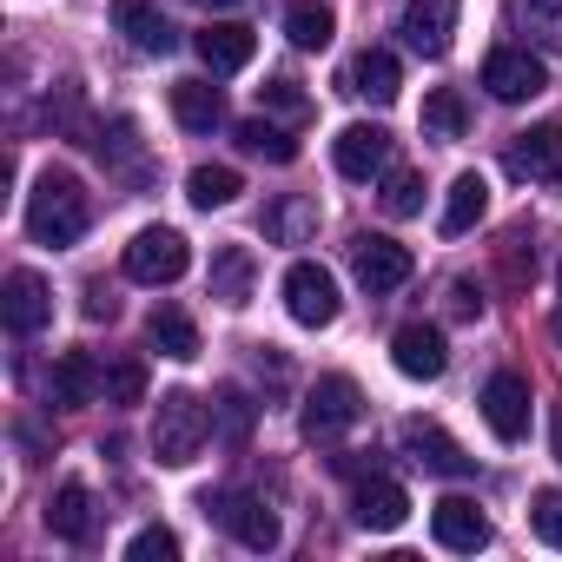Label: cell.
I'll use <instances>...</instances> for the list:
<instances>
[{
	"instance_id": "1",
	"label": "cell",
	"mask_w": 562,
	"mask_h": 562,
	"mask_svg": "<svg viewBox=\"0 0 562 562\" xmlns=\"http://www.w3.org/2000/svg\"><path fill=\"white\" fill-rule=\"evenodd\" d=\"M87 218H93L87 186H80L67 166H47V172L34 179V192H27V232H34V245L67 251V245H80Z\"/></svg>"
},
{
	"instance_id": "2",
	"label": "cell",
	"mask_w": 562,
	"mask_h": 562,
	"mask_svg": "<svg viewBox=\"0 0 562 562\" xmlns=\"http://www.w3.org/2000/svg\"><path fill=\"white\" fill-rule=\"evenodd\" d=\"M212 437V411L192 397V391H166L159 397V417H153V457L166 470H186Z\"/></svg>"
},
{
	"instance_id": "3",
	"label": "cell",
	"mask_w": 562,
	"mask_h": 562,
	"mask_svg": "<svg viewBox=\"0 0 562 562\" xmlns=\"http://www.w3.org/2000/svg\"><path fill=\"white\" fill-rule=\"evenodd\" d=\"M358 417H364V391H358V378L331 371V378L312 384V397H305V411H299V430H305L312 443H331V437H345Z\"/></svg>"
},
{
	"instance_id": "4",
	"label": "cell",
	"mask_w": 562,
	"mask_h": 562,
	"mask_svg": "<svg viewBox=\"0 0 562 562\" xmlns=\"http://www.w3.org/2000/svg\"><path fill=\"white\" fill-rule=\"evenodd\" d=\"M192 251L172 225H146L133 245H126V278H139V285H172V278H186Z\"/></svg>"
},
{
	"instance_id": "5",
	"label": "cell",
	"mask_w": 562,
	"mask_h": 562,
	"mask_svg": "<svg viewBox=\"0 0 562 562\" xmlns=\"http://www.w3.org/2000/svg\"><path fill=\"white\" fill-rule=\"evenodd\" d=\"M285 312H292L305 331H325V325L338 318V278H331L325 265L299 258V265L285 271Z\"/></svg>"
},
{
	"instance_id": "6",
	"label": "cell",
	"mask_w": 562,
	"mask_h": 562,
	"mask_svg": "<svg viewBox=\"0 0 562 562\" xmlns=\"http://www.w3.org/2000/svg\"><path fill=\"white\" fill-rule=\"evenodd\" d=\"M351 271H358V285L371 299H384V292H397L411 278V251L397 238H384V232H358L351 238Z\"/></svg>"
},
{
	"instance_id": "7",
	"label": "cell",
	"mask_w": 562,
	"mask_h": 562,
	"mask_svg": "<svg viewBox=\"0 0 562 562\" xmlns=\"http://www.w3.org/2000/svg\"><path fill=\"white\" fill-rule=\"evenodd\" d=\"M205 516H212L232 542H245V549H278V516H271L258 496L218 490V496H205Z\"/></svg>"
},
{
	"instance_id": "8",
	"label": "cell",
	"mask_w": 562,
	"mask_h": 562,
	"mask_svg": "<svg viewBox=\"0 0 562 562\" xmlns=\"http://www.w3.org/2000/svg\"><path fill=\"white\" fill-rule=\"evenodd\" d=\"M483 87H490V100L516 106V100H536V93L549 87V67H542L529 47H496V54L483 60Z\"/></svg>"
},
{
	"instance_id": "9",
	"label": "cell",
	"mask_w": 562,
	"mask_h": 562,
	"mask_svg": "<svg viewBox=\"0 0 562 562\" xmlns=\"http://www.w3.org/2000/svg\"><path fill=\"white\" fill-rule=\"evenodd\" d=\"M503 166H509V179L555 186V179H562V126H555V120H542V126L516 133V139H509V153H503Z\"/></svg>"
},
{
	"instance_id": "10",
	"label": "cell",
	"mask_w": 562,
	"mask_h": 562,
	"mask_svg": "<svg viewBox=\"0 0 562 562\" xmlns=\"http://www.w3.org/2000/svg\"><path fill=\"white\" fill-rule=\"evenodd\" d=\"M397 34H404L424 60H443L450 41H457V0H404Z\"/></svg>"
},
{
	"instance_id": "11",
	"label": "cell",
	"mask_w": 562,
	"mask_h": 562,
	"mask_svg": "<svg viewBox=\"0 0 562 562\" xmlns=\"http://www.w3.org/2000/svg\"><path fill=\"white\" fill-rule=\"evenodd\" d=\"M483 424H490L503 443H522V437H529V378L496 371V378L483 384Z\"/></svg>"
},
{
	"instance_id": "12",
	"label": "cell",
	"mask_w": 562,
	"mask_h": 562,
	"mask_svg": "<svg viewBox=\"0 0 562 562\" xmlns=\"http://www.w3.org/2000/svg\"><path fill=\"white\" fill-rule=\"evenodd\" d=\"M404 450H411V463L430 470V476H470V470H476V457H463V443H457L443 424H424V417L404 424Z\"/></svg>"
},
{
	"instance_id": "13",
	"label": "cell",
	"mask_w": 562,
	"mask_h": 562,
	"mask_svg": "<svg viewBox=\"0 0 562 562\" xmlns=\"http://www.w3.org/2000/svg\"><path fill=\"white\" fill-rule=\"evenodd\" d=\"M0 318H8V331H14V338L47 331V318H54V292H47V278H41V271H14V278H8V299H0Z\"/></svg>"
},
{
	"instance_id": "14",
	"label": "cell",
	"mask_w": 562,
	"mask_h": 562,
	"mask_svg": "<svg viewBox=\"0 0 562 562\" xmlns=\"http://www.w3.org/2000/svg\"><path fill=\"white\" fill-rule=\"evenodd\" d=\"M331 159H338L345 179H378V172L391 166V133L358 120V126H345V133L331 139Z\"/></svg>"
},
{
	"instance_id": "15",
	"label": "cell",
	"mask_w": 562,
	"mask_h": 562,
	"mask_svg": "<svg viewBox=\"0 0 562 562\" xmlns=\"http://www.w3.org/2000/svg\"><path fill=\"white\" fill-rule=\"evenodd\" d=\"M391 364H397L404 378L430 384V378H443V364H450V345H443V331H437V325H404V331L391 338Z\"/></svg>"
},
{
	"instance_id": "16",
	"label": "cell",
	"mask_w": 562,
	"mask_h": 562,
	"mask_svg": "<svg viewBox=\"0 0 562 562\" xmlns=\"http://www.w3.org/2000/svg\"><path fill=\"white\" fill-rule=\"evenodd\" d=\"M430 536H437L443 549H457V555H476V549L490 542V516H483L470 496H443V503L430 509Z\"/></svg>"
},
{
	"instance_id": "17",
	"label": "cell",
	"mask_w": 562,
	"mask_h": 562,
	"mask_svg": "<svg viewBox=\"0 0 562 562\" xmlns=\"http://www.w3.org/2000/svg\"><path fill=\"white\" fill-rule=\"evenodd\" d=\"M113 27H120L139 54H172V47H179L172 21L153 8V0H113Z\"/></svg>"
},
{
	"instance_id": "18",
	"label": "cell",
	"mask_w": 562,
	"mask_h": 562,
	"mask_svg": "<svg viewBox=\"0 0 562 562\" xmlns=\"http://www.w3.org/2000/svg\"><path fill=\"white\" fill-rule=\"evenodd\" d=\"M192 47H199V60H205L212 74H238V67L258 54V34H251L245 21H212Z\"/></svg>"
},
{
	"instance_id": "19",
	"label": "cell",
	"mask_w": 562,
	"mask_h": 562,
	"mask_svg": "<svg viewBox=\"0 0 562 562\" xmlns=\"http://www.w3.org/2000/svg\"><path fill=\"white\" fill-rule=\"evenodd\" d=\"M100 378H106V371H100L87 351H60V358H54V378H47V397H54L60 411H80V404L100 397Z\"/></svg>"
},
{
	"instance_id": "20",
	"label": "cell",
	"mask_w": 562,
	"mask_h": 562,
	"mask_svg": "<svg viewBox=\"0 0 562 562\" xmlns=\"http://www.w3.org/2000/svg\"><path fill=\"white\" fill-rule=\"evenodd\" d=\"M251 278H258V258L245 251V245H225V251H212V299L225 305V312H238V305H251Z\"/></svg>"
},
{
	"instance_id": "21",
	"label": "cell",
	"mask_w": 562,
	"mask_h": 562,
	"mask_svg": "<svg viewBox=\"0 0 562 562\" xmlns=\"http://www.w3.org/2000/svg\"><path fill=\"white\" fill-rule=\"evenodd\" d=\"M397 87H404V67H397V54H384V47H364V54L351 60V93H358V100H371V106H391V100H397Z\"/></svg>"
},
{
	"instance_id": "22",
	"label": "cell",
	"mask_w": 562,
	"mask_h": 562,
	"mask_svg": "<svg viewBox=\"0 0 562 562\" xmlns=\"http://www.w3.org/2000/svg\"><path fill=\"white\" fill-rule=\"evenodd\" d=\"M490 212V179L483 172H457L450 179V199H443V238H463V232H476V218Z\"/></svg>"
},
{
	"instance_id": "23",
	"label": "cell",
	"mask_w": 562,
	"mask_h": 562,
	"mask_svg": "<svg viewBox=\"0 0 562 562\" xmlns=\"http://www.w3.org/2000/svg\"><path fill=\"white\" fill-rule=\"evenodd\" d=\"M351 509H358L364 529H397V522L411 516V496H404V483H391V476H364L358 496H351Z\"/></svg>"
},
{
	"instance_id": "24",
	"label": "cell",
	"mask_w": 562,
	"mask_h": 562,
	"mask_svg": "<svg viewBox=\"0 0 562 562\" xmlns=\"http://www.w3.org/2000/svg\"><path fill=\"white\" fill-rule=\"evenodd\" d=\"M509 27L529 41V47H542V54H562V0H509Z\"/></svg>"
},
{
	"instance_id": "25",
	"label": "cell",
	"mask_w": 562,
	"mask_h": 562,
	"mask_svg": "<svg viewBox=\"0 0 562 562\" xmlns=\"http://www.w3.org/2000/svg\"><path fill=\"white\" fill-rule=\"evenodd\" d=\"M172 120L186 133H212V126H225V93L212 80H179L172 87Z\"/></svg>"
},
{
	"instance_id": "26",
	"label": "cell",
	"mask_w": 562,
	"mask_h": 562,
	"mask_svg": "<svg viewBox=\"0 0 562 562\" xmlns=\"http://www.w3.org/2000/svg\"><path fill=\"white\" fill-rule=\"evenodd\" d=\"M146 338H153V351L172 358V364H192V358H199V325H192L179 305H159V312L146 318Z\"/></svg>"
},
{
	"instance_id": "27",
	"label": "cell",
	"mask_w": 562,
	"mask_h": 562,
	"mask_svg": "<svg viewBox=\"0 0 562 562\" xmlns=\"http://www.w3.org/2000/svg\"><path fill=\"white\" fill-rule=\"evenodd\" d=\"M47 529H54L60 542H87V529H93V496H87V483H60V496L47 503Z\"/></svg>"
},
{
	"instance_id": "28",
	"label": "cell",
	"mask_w": 562,
	"mask_h": 562,
	"mask_svg": "<svg viewBox=\"0 0 562 562\" xmlns=\"http://www.w3.org/2000/svg\"><path fill=\"white\" fill-rule=\"evenodd\" d=\"M285 34H292V47L318 54V47H331V34H338V14L325 8V0H292V8H285Z\"/></svg>"
},
{
	"instance_id": "29",
	"label": "cell",
	"mask_w": 562,
	"mask_h": 562,
	"mask_svg": "<svg viewBox=\"0 0 562 562\" xmlns=\"http://www.w3.org/2000/svg\"><path fill=\"white\" fill-rule=\"evenodd\" d=\"M238 146L251 159H271V166H292L299 159V139L285 126H271V120H238Z\"/></svg>"
},
{
	"instance_id": "30",
	"label": "cell",
	"mask_w": 562,
	"mask_h": 562,
	"mask_svg": "<svg viewBox=\"0 0 562 562\" xmlns=\"http://www.w3.org/2000/svg\"><path fill=\"white\" fill-rule=\"evenodd\" d=\"M463 126H470L463 93H457V87H437V93L424 100V133H437V139H463Z\"/></svg>"
},
{
	"instance_id": "31",
	"label": "cell",
	"mask_w": 562,
	"mask_h": 562,
	"mask_svg": "<svg viewBox=\"0 0 562 562\" xmlns=\"http://www.w3.org/2000/svg\"><path fill=\"white\" fill-rule=\"evenodd\" d=\"M93 153H100L106 166H120L126 179H146V159H139V139H133V126H126V120H113V126H100V139H93Z\"/></svg>"
},
{
	"instance_id": "32",
	"label": "cell",
	"mask_w": 562,
	"mask_h": 562,
	"mask_svg": "<svg viewBox=\"0 0 562 562\" xmlns=\"http://www.w3.org/2000/svg\"><path fill=\"white\" fill-rule=\"evenodd\" d=\"M186 192H192V205H199V212H212V205H232L245 186H238V172H232V166H192Z\"/></svg>"
},
{
	"instance_id": "33",
	"label": "cell",
	"mask_w": 562,
	"mask_h": 562,
	"mask_svg": "<svg viewBox=\"0 0 562 562\" xmlns=\"http://www.w3.org/2000/svg\"><path fill=\"white\" fill-rule=\"evenodd\" d=\"M251 417H258L251 397H245L238 384H225L218 404H212V430H225V443H245V437H251Z\"/></svg>"
},
{
	"instance_id": "34",
	"label": "cell",
	"mask_w": 562,
	"mask_h": 562,
	"mask_svg": "<svg viewBox=\"0 0 562 562\" xmlns=\"http://www.w3.org/2000/svg\"><path fill=\"white\" fill-rule=\"evenodd\" d=\"M100 397H106V404H146V364H139V358H120V364H106V378H100Z\"/></svg>"
},
{
	"instance_id": "35",
	"label": "cell",
	"mask_w": 562,
	"mask_h": 562,
	"mask_svg": "<svg viewBox=\"0 0 562 562\" xmlns=\"http://www.w3.org/2000/svg\"><path fill=\"white\" fill-rule=\"evenodd\" d=\"M384 212L391 218H417L424 212V179L417 172H384Z\"/></svg>"
},
{
	"instance_id": "36",
	"label": "cell",
	"mask_w": 562,
	"mask_h": 562,
	"mask_svg": "<svg viewBox=\"0 0 562 562\" xmlns=\"http://www.w3.org/2000/svg\"><path fill=\"white\" fill-rule=\"evenodd\" d=\"M126 562H179V536L153 522V529H139V536L126 542Z\"/></svg>"
},
{
	"instance_id": "37",
	"label": "cell",
	"mask_w": 562,
	"mask_h": 562,
	"mask_svg": "<svg viewBox=\"0 0 562 562\" xmlns=\"http://www.w3.org/2000/svg\"><path fill=\"white\" fill-rule=\"evenodd\" d=\"M312 225H318V205H312V199H285V205L271 212V232L285 238V245H299V238H305Z\"/></svg>"
},
{
	"instance_id": "38",
	"label": "cell",
	"mask_w": 562,
	"mask_h": 562,
	"mask_svg": "<svg viewBox=\"0 0 562 562\" xmlns=\"http://www.w3.org/2000/svg\"><path fill=\"white\" fill-rule=\"evenodd\" d=\"M529 522H536V536H542L549 549H562V490H536Z\"/></svg>"
},
{
	"instance_id": "39",
	"label": "cell",
	"mask_w": 562,
	"mask_h": 562,
	"mask_svg": "<svg viewBox=\"0 0 562 562\" xmlns=\"http://www.w3.org/2000/svg\"><path fill=\"white\" fill-rule=\"evenodd\" d=\"M258 93H265V106H271V113L305 120V93H299V80H271V87H258Z\"/></svg>"
},
{
	"instance_id": "40",
	"label": "cell",
	"mask_w": 562,
	"mask_h": 562,
	"mask_svg": "<svg viewBox=\"0 0 562 562\" xmlns=\"http://www.w3.org/2000/svg\"><path fill=\"white\" fill-rule=\"evenodd\" d=\"M450 312L457 318H483V292L470 285V278H457V285H450Z\"/></svg>"
},
{
	"instance_id": "41",
	"label": "cell",
	"mask_w": 562,
	"mask_h": 562,
	"mask_svg": "<svg viewBox=\"0 0 562 562\" xmlns=\"http://www.w3.org/2000/svg\"><path fill=\"white\" fill-rule=\"evenodd\" d=\"M80 312H87V318H93V325H100V318H113V312H120V305H113V292H106V285H100V278H93V285H87V299H80Z\"/></svg>"
},
{
	"instance_id": "42",
	"label": "cell",
	"mask_w": 562,
	"mask_h": 562,
	"mask_svg": "<svg viewBox=\"0 0 562 562\" xmlns=\"http://www.w3.org/2000/svg\"><path fill=\"white\" fill-rule=\"evenodd\" d=\"M555 457H562V411H555Z\"/></svg>"
},
{
	"instance_id": "43",
	"label": "cell",
	"mask_w": 562,
	"mask_h": 562,
	"mask_svg": "<svg viewBox=\"0 0 562 562\" xmlns=\"http://www.w3.org/2000/svg\"><path fill=\"white\" fill-rule=\"evenodd\" d=\"M549 331H555V345H562V312H555V318H549Z\"/></svg>"
},
{
	"instance_id": "44",
	"label": "cell",
	"mask_w": 562,
	"mask_h": 562,
	"mask_svg": "<svg viewBox=\"0 0 562 562\" xmlns=\"http://www.w3.org/2000/svg\"><path fill=\"white\" fill-rule=\"evenodd\" d=\"M205 8H238V0H205Z\"/></svg>"
}]
</instances>
